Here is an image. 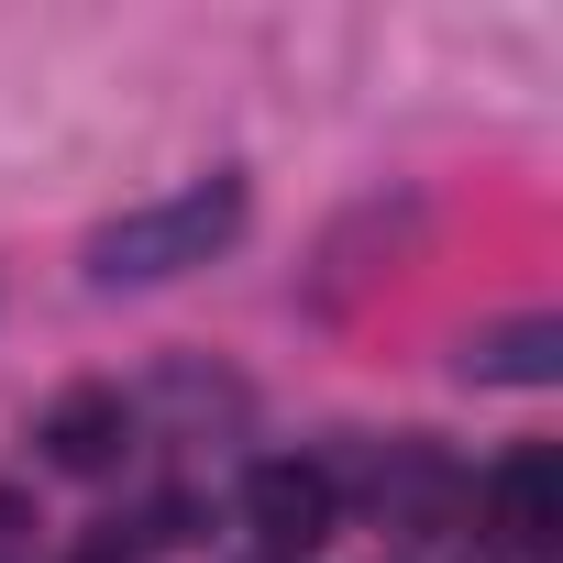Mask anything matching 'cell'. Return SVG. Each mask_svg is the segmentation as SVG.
I'll list each match as a JSON object with an SVG mask.
<instances>
[{
    "label": "cell",
    "instance_id": "obj_2",
    "mask_svg": "<svg viewBox=\"0 0 563 563\" xmlns=\"http://www.w3.org/2000/svg\"><path fill=\"white\" fill-rule=\"evenodd\" d=\"M332 508H343V475L332 464H254L243 475V519L265 552H321L332 541Z\"/></svg>",
    "mask_w": 563,
    "mask_h": 563
},
{
    "label": "cell",
    "instance_id": "obj_3",
    "mask_svg": "<svg viewBox=\"0 0 563 563\" xmlns=\"http://www.w3.org/2000/svg\"><path fill=\"white\" fill-rule=\"evenodd\" d=\"M453 376H464V387H552V376H563V321H541V310L475 321L464 354H453Z\"/></svg>",
    "mask_w": 563,
    "mask_h": 563
},
{
    "label": "cell",
    "instance_id": "obj_4",
    "mask_svg": "<svg viewBox=\"0 0 563 563\" xmlns=\"http://www.w3.org/2000/svg\"><path fill=\"white\" fill-rule=\"evenodd\" d=\"M34 442H45V464H56V475H111V464H122V442H133V398H122V387H67V398L45 409V431H34Z\"/></svg>",
    "mask_w": 563,
    "mask_h": 563
},
{
    "label": "cell",
    "instance_id": "obj_1",
    "mask_svg": "<svg viewBox=\"0 0 563 563\" xmlns=\"http://www.w3.org/2000/svg\"><path fill=\"white\" fill-rule=\"evenodd\" d=\"M243 210H254L243 177H199V188H166V199L100 221V232H89V288H166V276L210 265V254L243 232Z\"/></svg>",
    "mask_w": 563,
    "mask_h": 563
},
{
    "label": "cell",
    "instance_id": "obj_5",
    "mask_svg": "<svg viewBox=\"0 0 563 563\" xmlns=\"http://www.w3.org/2000/svg\"><path fill=\"white\" fill-rule=\"evenodd\" d=\"M486 530L497 541H552L563 530V453L552 442H530V453H508L486 475Z\"/></svg>",
    "mask_w": 563,
    "mask_h": 563
},
{
    "label": "cell",
    "instance_id": "obj_6",
    "mask_svg": "<svg viewBox=\"0 0 563 563\" xmlns=\"http://www.w3.org/2000/svg\"><path fill=\"white\" fill-rule=\"evenodd\" d=\"M78 563H133V530H122V519H111V530H100V541H89V552H78Z\"/></svg>",
    "mask_w": 563,
    "mask_h": 563
}]
</instances>
